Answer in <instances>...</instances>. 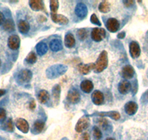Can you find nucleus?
<instances>
[{
	"mask_svg": "<svg viewBox=\"0 0 148 140\" xmlns=\"http://www.w3.org/2000/svg\"><path fill=\"white\" fill-rule=\"evenodd\" d=\"M124 3H125V5L127 7H131L132 5H133V4H134V1H124Z\"/></svg>",
	"mask_w": 148,
	"mask_h": 140,
	"instance_id": "obj_39",
	"label": "nucleus"
},
{
	"mask_svg": "<svg viewBox=\"0 0 148 140\" xmlns=\"http://www.w3.org/2000/svg\"><path fill=\"white\" fill-rule=\"evenodd\" d=\"M0 66H1V60H0Z\"/></svg>",
	"mask_w": 148,
	"mask_h": 140,
	"instance_id": "obj_46",
	"label": "nucleus"
},
{
	"mask_svg": "<svg viewBox=\"0 0 148 140\" xmlns=\"http://www.w3.org/2000/svg\"><path fill=\"white\" fill-rule=\"evenodd\" d=\"M30 8L34 11H39V10H44V2L41 0H31L29 2Z\"/></svg>",
	"mask_w": 148,
	"mask_h": 140,
	"instance_id": "obj_17",
	"label": "nucleus"
},
{
	"mask_svg": "<svg viewBox=\"0 0 148 140\" xmlns=\"http://www.w3.org/2000/svg\"><path fill=\"white\" fill-rule=\"evenodd\" d=\"M119 22L114 18H110L107 21L106 27L108 30L111 33H116L119 29Z\"/></svg>",
	"mask_w": 148,
	"mask_h": 140,
	"instance_id": "obj_10",
	"label": "nucleus"
},
{
	"mask_svg": "<svg viewBox=\"0 0 148 140\" xmlns=\"http://www.w3.org/2000/svg\"><path fill=\"white\" fill-rule=\"evenodd\" d=\"M92 135L94 137L95 140H100L102 137V133L101 130L98 127H94L92 129Z\"/></svg>",
	"mask_w": 148,
	"mask_h": 140,
	"instance_id": "obj_32",
	"label": "nucleus"
},
{
	"mask_svg": "<svg viewBox=\"0 0 148 140\" xmlns=\"http://www.w3.org/2000/svg\"><path fill=\"white\" fill-rule=\"evenodd\" d=\"M131 89V84L127 80H123L119 84L118 90L121 94H126Z\"/></svg>",
	"mask_w": 148,
	"mask_h": 140,
	"instance_id": "obj_16",
	"label": "nucleus"
},
{
	"mask_svg": "<svg viewBox=\"0 0 148 140\" xmlns=\"http://www.w3.org/2000/svg\"><path fill=\"white\" fill-rule=\"evenodd\" d=\"M117 37H118L119 39H124L125 37V32H121V33H119L117 35Z\"/></svg>",
	"mask_w": 148,
	"mask_h": 140,
	"instance_id": "obj_42",
	"label": "nucleus"
},
{
	"mask_svg": "<svg viewBox=\"0 0 148 140\" xmlns=\"http://www.w3.org/2000/svg\"><path fill=\"white\" fill-rule=\"evenodd\" d=\"M88 13V7L86 6L85 4L82 2H79L76 5V8H75V14L79 18H84L87 16Z\"/></svg>",
	"mask_w": 148,
	"mask_h": 140,
	"instance_id": "obj_5",
	"label": "nucleus"
},
{
	"mask_svg": "<svg viewBox=\"0 0 148 140\" xmlns=\"http://www.w3.org/2000/svg\"><path fill=\"white\" fill-rule=\"evenodd\" d=\"M99 10L101 13H108L110 10L109 2H107V1H104V2H101L99 5Z\"/></svg>",
	"mask_w": 148,
	"mask_h": 140,
	"instance_id": "obj_29",
	"label": "nucleus"
},
{
	"mask_svg": "<svg viewBox=\"0 0 148 140\" xmlns=\"http://www.w3.org/2000/svg\"><path fill=\"white\" fill-rule=\"evenodd\" d=\"M99 123L100 126L102 127L104 129H106L107 126H108V120H105V119H99Z\"/></svg>",
	"mask_w": 148,
	"mask_h": 140,
	"instance_id": "obj_36",
	"label": "nucleus"
},
{
	"mask_svg": "<svg viewBox=\"0 0 148 140\" xmlns=\"http://www.w3.org/2000/svg\"><path fill=\"white\" fill-rule=\"evenodd\" d=\"M51 18L55 23L59 24L65 25L68 23L69 20L67 17H65L63 15L56 14H51Z\"/></svg>",
	"mask_w": 148,
	"mask_h": 140,
	"instance_id": "obj_15",
	"label": "nucleus"
},
{
	"mask_svg": "<svg viewBox=\"0 0 148 140\" xmlns=\"http://www.w3.org/2000/svg\"><path fill=\"white\" fill-rule=\"evenodd\" d=\"M38 100L42 104H46L50 100V94L46 90H42L38 94Z\"/></svg>",
	"mask_w": 148,
	"mask_h": 140,
	"instance_id": "obj_24",
	"label": "nucleus"
},
{
	"mask_svg": "<svg viewBox=\"0 0 148 140\" xmlns=\"http://www.w3.org/2000/svg\"><path fill=\"white\" fill-rule=\"evenodd\" d=\"M76 44V40L71 33H67L64 37V45L67 48H73Z\"/></svg>",
	"mask_w": 148,
	"mask_h": 140,
	"instance_id": "obj_22",
	"label": "nucleus"
},
{
	"mask_svg": "<svg viewBox=\"0 0 148 140\" xmlns=\"http://www.w3.org/2000/svg\"><path fill=\"white\" fill-rule=\"evenodd\" d=\"M35 107H36L35 102H34V100H32V102L30 103V109H31V110H34V109H35Z\"/></svg>",
	"mask_w": 148,
	"mask_h": 140,
	"instance_id": "obj_41",
	"label": "nucleus"
},
{
	"mask_svg": "<svg viewBox=\"0 0 148 140\" xmlns=\"http://www.w3.org/2000/svg\"><path fill=\"white\" fill-rule=\"evenodd\" d=\"M80 140H90V136L88 133H84L80 137Z\"/></svg>",
	"mask_w": 148,
	"mask_h": 140,
	"instance_id": "obj_38",
	"label": "nucleus"
},
{
	"mask_svg": "<svg viewBox=\"0 0 148 140\" xmlns=\"http://www.w3.org/2000/svg\"><path fill=\"white\" fill-rule=\"evenodd\" d=\"M99 115L101 116V117H104V116H107V117H109L110 118L113 119L115 120H118L120 118V113L117 111H109V112H101V113H99Z\"/></svg>",
	"mask_w": 148,
	"mask_h": 140,
	"instance_id": "obj_27",
	"label": "nucleus"
},
{
	"mask_svg": "<svg viewBox=\"0 0 148 140\" xmlns=\"http://www.w3.org/2000/svg\"><path fill=\"white\" fill-rule=\"evenodd\" d=\"M4 30L8 32H12L15 30V24H14V21L12 19H7L5 20L3 24Z\"/></svg>",
	"mask_w": 148,
	"mask_h": 140,
	"instance_id": "obj_26",
	"label": "nucleus"
},
{
	"mask_svg": "<svg viewBox=\"0 0 148 140\" xmlns=\"http://www.w3.org/2000/svg\"><path fill=\"white\" fill-rule=\"evenodd\" d=\"M94 63L89 64H81L79 66V72L83 75H88L92 69H94Z\"/></svg>",
	"mask_w": 148,
	"mask_h": 140,
	"instance_id": "obj_23",
	"label": "nucleus"
},
{
	"mask_svg": "<svg viewBox=\"0 0 148 140\" xmlns=\"http://www.w3.org/2000/svg\"><path fill=\"white\" fill-rule=\"evenodd\" d=\"M5 21V16H4L2 12H0V25L3 24Z\"/></svg>",
	"mask_w": 148,
	"mask_h": 140,
	"instance_id": "obj_40",
	"label": "nucleus"
},
{
	"mask_svg": "<svg viewBox=\"0 0 148 140\" xmlns=\"http://www.w3.org/2000/svg\"><path fill=\"white\" fill-rule=\"evenodd\" d=\"M146 97H147V98L148 99V91L147 92V93H146Z\"/></svg>",
	"mask_w": 148,
	"mask_h": 140,
	"instance_id": "obj_45",
	"label": "nucleus"
},
{
	"mask_svg": "<svg viewBox=\"0 0 148 140\" xmlns=\"http://www.w3.org/2000/svg\"><path fill=\"white\" fill-rule=\"evenodd\" d=\"M18 28L22 34H26L30 30V24L25 20H20L18 22Z\"/></svg>",
	"mask_w": 148,
	"mask_h": 140,
	"instance_id": "obj_21",
	"label": "nucleus"
},
{
	"mask_svg": "<svg viewBox=\"0 0 148 140\" xmlns=\"http://www.w3.org/2000/svg\"><path fill=\"white\" fill-rule=\"evenodd\" d=\"M90 22H92L93 24H96V25H97V26H101V25L100 21L99 20V18H97L96 15L94 14H92V15L90 16Z\"/></svg>",
	"mask_w": 148,
	"mask_h": 140,
	"instance_id": "obj_35",
	"label": "nucleus"
},
{
	"mask_svg": "<svg viewBox=\"0 0 148 140\" xmlns=\"http://www.w3.org/2000/svg\"><path fill=\"white\" fill-rule=\"evenodd\" d=\"M125 110L128 115H133L138 110V105L135 102H128L125 105Z\"/></svg>",
	"mask_w": 148,
	"mask_h": 140,
	"instance_id": "obj_13",
	"label": "nucleus"
},
{
	"mask_svg": "<svg viewBox=\"0 0 148 140\" xmlns=\"http://www.w3.org/2000/svg\"><path fill=\"white\" fill-rule=\"evenodd\" d=\"M8 45L9 48L13 50H18L20 46V39L16 35H12L8 38Z\"/></svg>",
	"mask_w": 148,
	"mask_h": 140,
	"instance_id": "obj_9",
	"label": "nucleus"
},
{
	"mask_svg": "<svg viewBox=\"0 0 148 140\" xmlns=\"http://www.w3.org/2000/svg\"><path fill=\"white\" fill-rule=\"evenodd\" d=\"M106 140H116V139L113 138H108V139H106Z\"/></svg>",
	"mask_w": 148,
	"mask_h": 140,
	"instance_id": "obj_44",
	"label": "nucleus"
},
{
	"mask_svg": "<svg viewBox=\"0 0 148 140\" xmlns=\"http://www.w3.org/2000/svg\"><path fill=\"white\" fill-rule=\"evenodd\" d=\"M50 8L52 14H56L59 8V2L57 0H51L50 1Z\"/></svg>",
	"mask_w": 148,
	"mask_h": 140,
	"instance_id": "obj_31",
	"label": "nucleus"
},
{
	"mask_svg": "<svg viewBox=\"0 0 148 140\" xmlns=\"http://www.w3.org/2000/svg\"><path fill=\"white\" fill-rule=\"evenodd\" d=\"M67 70V67L62 64H57V65L52 66L51 67L47 69V77L50 79H53L56 77H59L60 75H62L65 73Z\"/></svg>",
	"mask_w": 148,
	"mask_h": 140,
	"instance_id": "obj_1",
	"label": "nucleus"
},
{
	"mask_svg": "<svg viewBox=\"0 0 148 140\" xmlns=\"http://www.w3.org/2000/svg\"><path fill=\"white\" fill-rule=\"evenodd\" d=\"M26 62L27 63H30V64H33V63H35L37 60V57L36 55L34 53V52H30V53L27 55V58L25 59Z\"/></svg>",
	"mask_w": 148,
	"mask_h": 140,
	"instance_id": "obj_30",
	"label": "nucleus"
},
{
	"mask_svg": "<svg viewBox=\"0 0 148 140\" xmlns=\"http://www.w3.org/2000/svg\"><path fill=\"white\" fill-rule=\"evenodd\" d=\"M104 94L99 90H96L92 94V100L95 105H99L104 103Z\"/></svg>",
	"mask_w": 148,
	"mask_h": 140,
	"instance_id": "obj_14",
	"label": "nucleus"
},
{
	"mask_svg": "<svg viewBox=\"0 0 148 140\" xmlns=\"http://www.w3.org/2000/svg\"><path fill=\"white\" fill-rule=\"evenodd\" d=\"M94 72L99 73L104 71L108 67V52L106 51H102L98 58L97 60L94 63Z\"/></svg>",
	"mask_w": 148,
	"mask_h": 140,
	"instance_id": "obj_2",
	"label": "nucleus"
},
{
	"mask_svg": "<svg viewBox=\"0 0 148 140\" xmlns=\"http://www.w3.org/2000/svg\"><path fill=\"white\" fill-rule=\"evenodd\" d=\"M106 36V32L102 28H94L91 32V38L94 41L99 42Z\"/></svg>",
	"mask_w": 148,
	"mask_h": 140,
	"instance_id": "obj_3",
	"label": "nucleus"
},
{
	"mask_svg": "<svg viewBox=\"0 0 148 140\" xmlns=\"http://www.w3.org/2000/svg\"><path fill=\"white\" fill-rule=\"evenodd\" d=\"M50 48L53 52H59L62 50V43L59 39H53L50 42Z\"/></svg>",
	"mask_w": 148,
	"mask_h": 140,
	"instance_id": "obj_18",
	"label": "nucleus"
},
{
	"mask_svg": "<svg viewBox=\"0 0 148 140\" xmlns=\"http://www.w3.org/2000/svg\"><path fill=\"white\" fill-rule=\"evenodd\" d=\"M67 99L71 103L76 104L80 101V94L76 89L72 88L68 92Z\"/></svg>",
	"mask_w": 148,
	"mask_h": 140,
	"instance_id": "obj_7",
	"label": "nucleus"
},
{
	"mask_svg": "<svg viewBox=\"0 0 148 140\" xmlns=\"http://www.w3.org/2000/svg\"><path fill=\"white\" fill-rule=\"evenodd\" d=\"M4 128L6 130L8 131H13L14 130V124H13V122H12L11 119H8V121L5 122V125H4Z\"/></svg>",
	"mask_w": 148,
	"mask_h": 140,
	"instance_id": "obj_34",
	"label": "nucleus"
},
{
	"mask_svg": "<svg viewBox=\"0 0 148 140\" xmlns=\"http://www.w3.org/2000/svg\"><path fill=\"white\" fill-rule=\"evenodd\" d=\"M45 127V122L40 121V120H37L36 121L35 123L34 124V126H33V132L35 133L36 134L37 133H39L43 130Z\"/></svg>",
	"mask_w": 148,
	"mask_h": 140,
	"instance_id": "obj_25",
	"label": "nucleus"
},
{
	"mask_svg": "<svg viewBox=\"0 0 148 140\" xmlns=\"http://www.w3.org/2000/svg\"><path fill=\"white\" fill-rule=\"evenodd\" d=\"M6 118V111L2 108H0V122H2Z\"/></svg>",
	"mask_w": 148,
	"mask_h": 140,
	"instance_id": "obj_37",
	"label": "nucleus"
},
{
	"mask_svg": "<svg viewBox=\"0 0 148 140\" xmlns=\"http://www.w3.org/2000/svg\"><path fill=\"white\" fill-rule=\"evenodd\" d=\"M130 53L133 58H137L140 56L141 54V49H140L139 44L136 41L130 42L129 46Z\"/></svg>",
	"mask_w": 148,
	"mask_h": 140,
	"instance_id": "obj_8",
	"label": "nucleus"
},
{
	"mask_svg": "<svg viewBox=\"0 0 148 140\" xmlns=\"http://www.w3.org/2000/svg\"><path fill=\"white\" fill-rule=\"evenodd\" d=\"M16 125L17 128L24 133H27L29 131V125L28 122L22 118L17 119L16 121Z\"/></svg>",
	"mask_w": 148,
	"mask_h": 140,
	"instance_id": "obj_11",
	"label": "nucleus"
},
{
	"mask_svg": "<svg viewBox=\"0 0 148 140\" xmlns=\"http://www.w3.org/2000/svg\"><path fill=\"white\" fill-rule=\"evenodd\" d=\"M80 88L85 93H90L92 89H93V84H92L90 80H85L81 83Z\"/></svg>",
	"mask_w": 148,
	"mask_h": 140,
	"instance_id": "obj_20",
	"label": "nucleus"
},
{
	"mask_svg": "<svg viewBox=\"0 0 148 140\" xmlns=\"http://www.w3.org/2000/svg\"><path fill=\"white\" fill-rule=\"evenodd\" d=\"M90 125V120L88 117H83L79 120L76 125V131L78 133H81V132L84 131L85 129H87L89 127Z\"/></svg>",
	"mask_w": 148,
	"mask_h": 140,
	"instance_id": "obj_4",
	"label": "nucleus"
},
{
	"mask_svg": "<svg viewBox=\"0 0 148 140\" xmlns=\"http://www.w3.org/2000/svg\"><path fill=\"white\" fill-rule=\"evenodd\" d=\"M36 50L37 54L40 56H42V55L47 53V50H48V47H47V43L43 41H41L36 44Z\"/></svg>",
	"mask_w": 148,
	"mask_h": 140,
	"instance_id": "obj_19",
	"label": "nucleus"
},
{
	"mask_svg": "<svg viewBox=\"0 0 148 140\" xmlns=\"http://www.w3.org/2000/svg\"><path fill=\"white\" fill-rule=\"evenodd\" d=\"M5 93H6V91L5 89H0V97L3 96Z\"/></svg>",
	"mask_w": 148,
	"mask_h": 140,
	"instance_id": "obj_43",
	"label": "nucleus"
},
{
	"mask_svg": "<svg viewBox=\"0 0 148 140\" xmlns=\"http://www.w3.org/2000/svg\"><path fill=\"white\" fill-rule=\"evenodd\" d=\"M77 35L79 37V39L80 40H84L87 38V35H88V32L85 29H80L79 30H78L77 33Z\"/></svg>",
	"mask_w": 148,
	"mask_h": 140,
	"instance_id": "obj_33",
	"label": "nucleus"
},
{
	"mask_svg": "<svg viewBox=\"0 0 148 140\" xmlns=\"http://www.w3.org/2000/svg\"><path fill=\"white\" fill-rule=\"evenodd\" d=\"M33 74L28 69H23L19 72L18 75V79L22 84H26L29 83L32 79Z\"/></svg>",
	"mask_w": 148,
	"mask_h": 140,
	"instance_id": "obj_6",
	"label": "nucleus"
},
{
	"mask_svg": "<svg viewBox=\"0 0 148 140\" xmlns=\"http://www.w3.org/2000/svg\"><path fill=\"white\" fill-rule=\"evenodd\" d=\"M121 74H122L123 77L127 79V80L133 78L135 74L134 69H133V67L130 65L125 66V67H123Z\"/></svg>",
	"mask_w": 148,
	"mask_h": 140,
	"instance_id": "obj_12",
	"label": "nucleus"
},
{
	"mask_svg": "<svg viewBox=\"0 0 148 140\" xmlns=\"http://www.w3.org/2000/svg\"><path fill=\"white\" fill-rule=\"evenodd\" d=\"M53 97L54 101L58 103L59 100V97H60V94H61V88L59 85L54 86L52 90Z\"/></svg>",
	"mask_w": 148,
	"mask_h": 140,
	"instance_id": "obj_28",
	"label": "nucleus"
}]
</instances>
